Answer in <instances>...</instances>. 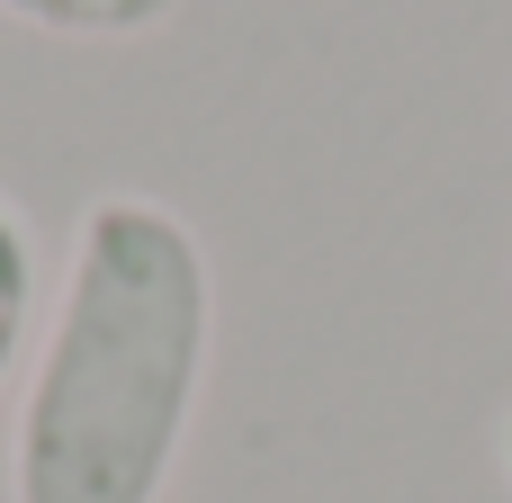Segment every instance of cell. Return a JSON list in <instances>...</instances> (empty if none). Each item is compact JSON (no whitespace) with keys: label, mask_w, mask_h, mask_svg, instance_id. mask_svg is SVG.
<instances>
[{"label":"cell","mask_w":512,"mask_h":503,"mask_svg":"<svg viewBox=\"0 0 512 503\" xmlns=\"http://www.w3.org/2000/svg\"><path fill=\"white\" fill-rule=\"evenodd\" d=\"M216 360V270L180 207L108 189L72 225L9 423V503H162Z\"/></svg>","instance_id":"6da1fadb"},{"label":"cell","mask_w":512,"mask_h":503,"mask_svg":"<svg viewBox=\"0 0 512 503\" xmlns=\"http://www.w3.org/2000/svg\"><path fill=\"white\" fill-rule=\"evenodd\" d=\"M36 297H45V270H36V225L18 216V198H0V396L27 360V333H36Z\"/></svg>","instance_id":"7a4b0ae2"},{"label":"cell","mask_w":512,"mask_h":503,"mask_svg":"<svg viewBox=\"0 0 512 503\" xmlns=\"http://www.w3.org/2000/svg\"><path fill=\"white\" fill-rule=\"evenodd\" d=\"M189 0H0V18H18V27H45V36H90V45H108V36H153V27H171Z\"/></svg>","instance_id":"3957f363"},{"label":"cell","mask_w":512,"mask_h":503,"mask_svg":"<svg viewBox=\"0 0 512 503\" xmlns=\"http://www.w3.org/2000/svg\"><path fill=\"white\" fill-rule=\"evenodd\" d=\"M495 468H504V486H512V414H504V432H495Z\"/></svg>","instance_id":"277c9868"}]
</instances>
